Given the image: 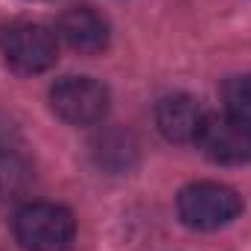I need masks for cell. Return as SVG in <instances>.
<instances>
[{
  "instance_id": "cell-4",
  "label": "cell",
  "mask_w": 251,
  "mask_h": 251,
  "mask_svg": "<svg viewBox=\"0 0 251 251\" xmlns=\"http://www.w3.org/2000/svg\"><path fill=\"white\" fill-rule=\"evenodd\" d=\"M50 108L67 126H97L111 108V94L94 76H62L50 85Z\"/></svg>"
},
{
  "instance_id": "cell-8",
  "label": "cell",
  "mask_w": 251,
  "mask_h": 251,
  "mask_svg": "<svg viewBox=\"0 0 251 251\" xmlns=\"http://www.w3.org/2000/svg\"><path fill=\"white\" fill-rule=\"evenodd\" d=\"M32 187V164L9 143H0V201L21 199Z\"/></svg>"
},
{
  "instance_id": "cell-9",
  "label": "cell",
  "mask_w": 251,
  "mask_h": 251,
  "mask_svg": "<svg viewBox=\"0 0 251 251\" xmlns=\"http://www.w3.org/2000/svg\"><path fill=\"white\" fill-rule=\"evenodd\" d=\"M222 102H225V111L251 123V73L243 76H231L225 85H222Z\"/></svg>"
},
{
  "instance_id": "cell-2",
  "label": "cell",
  "mask_w": 251,
  "mask_h": 251,
  "mask_svg": "<svg viewBox=\"0 0 251 251\" xmlns=\"http://www.w3.org/2000/svg\"><path fill=\"white\" fill-rule=\"evenodd\" d=\"M176 210L193 231H219L243 213V196L219 181H196L178 193Z\"/></svg>"
},
{
  "instance_id": "cell-3",
  "label": "cell",
  "mask_w": 251,
  "mask_h": 251,
  "mask_svg": "<svg viewBox=\"0 0 251 251\" xmlns=\"http://www.w3.org/2000/svg\"><path fill=\"white\" fill-rule=\"evenodd\" d=\"M0 56L15 73L35 76L59 59V35L32 21H12L0 26Z\"/></svg>"
},
{
  "instance_id": "cell-6",
  "label": "cell",
  "mask_w": 251,
  "mask_h": 251,
  "mask_svg": "<svg viewBox=\"0 0 251 251\" xmlns=\"http://www.w3.org/2000/svg\"><path fill=\"white\" fill-rule=\"evenodd\" d=\"M56 35L70 50L85 53V56H97L111 44V24L94 6L79 3V6H70L59 15Z\"/></svg>"
},
{
  "instance_id": "cell-1",
  "label": "cell",
  "mask_w": 251,
  "mask_h": 251,
  "mask_svg": "<svg viewBox=\"0 0 251 251\" xmlns=\"http://www.w3.org/2000/svg\"><path fill=\"white\" fill-rule=\"evenodd\" d=\"M12 234L24 251H67L76 237V219L64 204L26 201L12 216Z\"/></svg>"
},
{
  "instance_id": "cell-5",
  "label": "cell",
  "mask_w": 251,
  "mask_h": 251,
  "mask_svg": "<svg viewBox=\"0 0 251 251\" xmlns=\"http://www.w3.org/2000/svg\"><path fill=\"white\" fill-rule=\"evenodd\" d=\"M196 146L207 161L222 167H246L251 164V123L234 114H207L196 137Z\"/></svg>"
},
{
  "instance_id": "cell-7",
  "label": "cell",
  "mask_w": 251,
  "mask_h": 251,
  "mask_svg": "<svg viewBox=\"0 0 251 251\" xmlns=\"http://www.w3.org/2000/svg\"><path fill=\"white\" fill-rule=\"evenodd\" d=\"M207 111L190 94H167L155 105V126L170 143H196Z\"/></svg>"
}]
</instances>
